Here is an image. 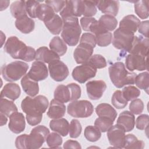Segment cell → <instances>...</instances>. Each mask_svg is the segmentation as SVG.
<instances>
[{"instance_id":"1","label":"cell","mask_w":149,"mask_h":149,"mask_svg":"<svg viewBox=\"0 0 149 149\" xmlns=\"http://www.w3.org/2000/svg\"><path fill=\"white\" fill-rule=\"evenodd\" d=\"M3 49L5 52L15 59L31 62L36 58V51L33 48L27 46L16 36L8 38L5 44Z\"/></svg>"},{"instance_id":"2","label":"cell","mask_w":149,"mask_h":149,"mask_svg":"<svg viewBox=\"0 0 149 149\" xmlns=\"http://www.w3.org/2000/svg\"><path fill=\"white\" fill-rule=\"evenodd\" d=\"M108 71L112 83L117 88L134 84L137 74L127 70L125 65L122 62H116L112 64L109 67Z\"/></svg>"},{"instance_id":"3","label":"cell","mask_w":149,"mask_h":149,"mask_svg":"<svg viewBox=\"0 0 149 149\" xmlns=\"http://www.w3.org/2000/svg\"><path fill=\"white\" fill-rule=\"evenodd\" d=\"M63 20V26L61 33L63 40L69 46H75L79 42L81 33L77 17H68Z\"/></svg>"},{"instance_id":"4","label":"cell","mask_w":149,"mask_h":149,"mask_svg":"<svg viewBox=\"0 0 149 149\" xmlns=\"http://www.w3.org/2000/svg\"><path fill=\"white\" fill-rule=\"evenodd\" d=\"M48 104V100L44 95H39L34 98L27 96L22 101L21 108L27 116L42 115Z\"/></svg>"},{"instance_id":"5","label":"cell","mask_w":149,"mask_h":149,"mask_svg":"<svg viewBox=\"0 0 149 149\" xmlns=\"http://www.w3.org/2000/svg\"><path fill=\"white\" fill-rule=\"evenodd\" d=\"M28 69L29 65L26 62L16 61L3 65L1 67V74L6 81L13 82L23 77Z\"/></svg>"},{"instance_id":"6","label":"cell","mask_w":149,"mask_h":149,"mask_svg":"<svg viewBox=\"0 0 149 149\" xmlns=\"http://www.w3.org/2000/svg\"><path fill=\"white\" fill-rule=\"evenodd\" d=\"M49 134V129L45 126L39 125L33 128L26 137V149L40 148Z\"/></svg>"},{"instance_id":"7","label":"cell","mask_w":149,"mask_h":149,"mask_svg":"<svg viewBox=\"0 0 149 149\" xmlns=\"http://www.w3.org/2000/svg\"><path fill=\"white\" fill-rule=\"evenodd\" d=\"M67 112L72 117L85 118L93 114L94 107L88 100H76L68 104Z\"/></svg>"},{"instance_id":"8","label":"cell","mask_w":149,"mask_h":149,"mask_svg":"<svg viewBox=\"0 0 149 149\" xmlns=\"http://www.w3.org/2000/svg\"><path fill=\"white\" fill-rule=\"evenodd\" d=\"M134 37V33L118 28L113 33L112 44L115 48L126 53L130 49Z\"/></svg>"},{"instance_id":"9","label":"cell","mask_w":149,"mask_h":149,"mask_svg":"<svg viewBox=\"0 0 149 149\" xmlns=\"http://www.w3.org/2000/svg\"><path fill=\"white\" fill-rule=\"evenodd\" d=\"M97 69L87 62L75 67L72 73L73 79L80 83H84L95 76Z\"/></svg>"},{"instance_id":"10","label":"cell","mask_w":149,"mask_h":149,"mask_svg":"<svg viewBox=\"0 0 149 149\" xmlns=\"http://www.w3.org/2000/svg\"><path fill=\"white\" fill-rule=\"evenodd\" d=\"M48 70L51 77L56 81L64 80L69 73L66 65L59 59L48 63Z\"/></svg>"},{"instance_id":"11","label":"cell","mask_w":149,"mask_h":149,"mask_svg":"<svg viewBox=\"0 0 149 149\" xmlns=\"http://www.w3.org/2000/svg\"><path fill=\"white\" fill-rule=\"evenodd\" d=\"M90 31L93 33L95 37L97 44L100 47H107L112 41V34L110 31L103 29L98 24V20H95L91 25Z\"/></svg>"},{"instance_id":"12","label":"cell","mask_w":149,"mask_h":149,"mask_svg":"<svg viewBox=\"0 0 149 149\" xmlns=\"http://www.w3.org/2000/svg\"><path fill=\"white\" fill-rule=\"evenodd\" d=\"M84 13L83 1H66L63 9L60 12L62 19L68 17H80Z\"/></svg>"},{"instance_id":"13","label":"cell","mask_w":149,"mask_h":149,"mask_svg":"<svg viewBox=\"0 0 149 149\" xmlns=\"http://www.w3.org/2000/svg\"><path fill=\"white\" fill-rule=\"evenodd\" d=\"M126 68L130 72L134 70L143 71L148 70L147 56H143L139 54H129L125 59Z\"/></svg>"},{"instance_id":"14","label":"cell","mask_w":149,"mask_h":149,"mask_svg":"<svg viewBox=\"0 0 149 149\" xmlns=\"http://www.w3.org/2000/svg\"><path fill=\"white\" fill-rule=\"evenodd\" d=\"M107 137L111 145L116 148H123L125 140V132L119 125L116 124L107 131Z\"/></svg>"},{"instance_id":"15","label":"cell","mask_w":149,"mask_h":149,"mask_svg":"<svg viewBox=\"0 0 149 149\" xmlns=\"http://www.w3.org/2000/svg\"><path fill=\"white\" fill-rule=\"evenodd\" d=\"M86 86L87 95L92 100H97L101 98L107 88L105 82L101 80L90 81Z\"/></svg>"},{"instance_id":"16","label":"cell","mask_w":149,"mask_h":149,"mask_svg":"<svg viewBox=\"0 0 149 149\" xmlns=\"http://www.w3.org/2000/svg\"><path fill=\"white\" fill-rule=\"evenodd\" d=\"M27 74L31 79L36 81H39L47 78L48 70L44 63L36 61L33 62Z\"/></svg>"},{"instance_id":"17","label":"cell","mask_w":149,"mask_h":149,"mask_svg":"<svg viewBox=\"0 0 149 149\" xmlns=\"http://www.w3.org/2000/svg\"><path fill=\"white\" fill-rule=\"evenodd\" d=\"M149 41L148 38L141 36H135L132 45L127 52L139 54L143 56H148Z\"/></svg>"},{"instance_id":"18","label":"cell","mask_w":149,"mask_h":149,"mask_svg":"<svg viewBox=\"0 0 149 149\" xmlns=\"http://www.w3.org/2000/svg\"><path fill=\"white\" fill-rule=\"evenodd\" d=\"M94 48L90 45L80 43L73 52V57L77 64L86 63L92 56Z\"/></svg>"},{"instance_id":"19","label":"cell","mask_w":149,"mask_h":149,"mask_svg":"<svg viewBox=\"0 0 149 149\" xmlns=\"http://www.w3.org/2000/svg\"><path fill=\"white\" fill-rule=\"evenodd\" d=\"M25 127V118L22 113L15 112L10 115L8 127L11 132L19 134L24 131Z\"/></svg>"},{"instance_id":"20","label":"cell","mask_w":149,"mask_h":149,"mask_svg":"<svg viewBox=\"0 0 149 149\" xmlns=\"http://www.w3.org/2000/svg\"><path fill=\"white\" fill-rule=\"evenodd\" d=\"M96 6L103 13L115 17L118 13L119 2L118 1H96Z\"/></svg>"},{"instance_id":"21","label":"cell","mask_w":149,"mask_h":149,"mask_svg":"<svg viewBox=\"0 0 149 149\" xmlns=\"http://www.w3.org/2000/svg\"><path fill=\"white\" fill-rule=\"evenodd\" d=\"M116 124L121 126L125 132H130L135 126V116L131 112L123 111L119 114Z\"/></svg>"},{"instance_id":"22","label":"cell","mask_w":149,"mask_h":149,"mask_svg":"<svg viewBox=\"0 0 149 149\" xmlns=\"http://www.w3.org/2000/svg\"><path fill=\"white\" fill-rule=\"evenodd\" d=\"M140 20L133 15H129L120 21L119 29L132 33L136 32L140 23Z\"/></svg>"},{"instance_id":"23","label":"cell","mask_w":149,"mask_h":149,"mask_svg":"<svg viewBox=\"0 0 149 149\" xmlns=\"http://www.w3.org/2000/svg\"><path fill=\"white\" fill-rule=\"evenodd\" d=\"M65 112L66 107L65 104L53 99L50 102L47 114L49 118L55 119L62 118L65 115Z\"/></svg>"},{"instance_id":"24","label":"cell","mask_w":149,"mask_h":149,"mask_svg":"<svg viewBox=\"0 0 149 149\" xmlns=\"http://www.w3.org/2000/svg\"><path fill=\"white\" fill-rule=\"evenodd\" d=\"M36 60L41 61L43 63H49L51 62L59 60L60 56L51 49H49L47 47H41L38 48L36 51Z\"/></svg>"},{"instance_id":"25","label":"cell","mask_w":149,"mask_h":149,"mask_svg":"<svg viewBox=\"0 0 149 149\" xmlns=\"http://www.w3.org/2000/svg\"><path fill=\"white\" fill-rule=\"evenodd\" d=\"M21 86L26 94L30 97H35L39 92L38 81L31 79L29 75L25 74L21 79Z\"/></svg>"},{"instance_id":"26","label":"cell","mask_w":149,"mask_h":149,"mask_svg":"<svg viewBox=\"0 0 149 149\" xmlns=\"http://www.w3.org/2000/svg\"><path fill=\"white\" fill-rule=\"evenodd\" d=\"M16 29L23 34H29L33 31L35 27V22L27 15L16 19L15 21Z\"/></svg>"},{"instance_id":"27","label":"cell","mask_w":149,"mask_h":149,"mask_svg":"<svg viewBox=\"0 0 149 149\" xmlns=\"http://www.w3.org/2000/svg\"><path fill=\"white\" fill-rule=\"evenodd\" d=\"M21 93L19 86L15 83H9L6 84L1 92V98L6 97L12 101L17 99Z\"/></svg>"},{"instance_id":"28","label":"cell","mask_w":149,"mask_h":149,"mask_svg":"<svg viewBox=\"0 0 149 149\" xmlns=\"http://www.w3.org/2000/svg\"><path fill=\"white\" fill-rule=\"evenodd\" d=\"M50 129L60 135L65 137L69 133V124L65 118H59L51 120L49 122Z\"/></svg>"},{"instance_id":"29","label":"cell","mask_w":149,"mask_h":149,"mask_svg":"<svg viewBox=\"0 0 149 149\" xmlns=\"http://www.w3.org/2000/svg\"><path fill=\"white\" fill-rule=\"evenodd\" d=\"M48 30L54 35L59 34L62 30L63 22L58 15L55 14L51 18L44 22Z\"/></svg>"},{"instance_id":"30","label":"cell","mask_w":149,"mask_h":149,"mask_svg":"<svg viewBox=\"0 0 149 149\" xmlns=\"http://www.w3.org/2000/svg\"><path fill=\"white\" fill-rule=\"evenodd\" d=\"M95 112L99 117L108 118L115 121L117 116V112L109 104L102 103L95 108Z\"/></svg>"},{"instance_id":"31","label":"cell","mask_w":149,"mask_h":149,"mask_svg":"<svg viewBox=\"0 0 149 149\" xmlns=\"http://www.w3.org/2000/svg\"><path fill=\"white\" fill-rule=\"evenodd\" d=\"M54 99L62 102L66 103L71 101V92L68 86L60 84L54 91Z\"/></svg>"},{"instance_id":"32","label":"cell","mask_w":149,"mask_h":149,"mask_svg":"<svg viewBox=\"0 0 149 149\" xmlns=\"http://www.w3.org/2000/svg\"><path fill=\"white\" fill-rule=\"evenodd\" d=\"M49 46L51 50L54 51L59 56L65 55L68 49L66 44L59 36L53 37L49 42Z\"/></svg>"},{"instance_id":"33","label":"cell","mask_w":149,"mask_h":149,"mask_svg":"<svg viewBox=\"0 0 149 149\" xmlns=\"http://www.w3.org/2000/svg\"><path fill=\"white\" fill-rule=\"evenodd\" d=\"M99 25L104 30L111 31L115 30L118 25V20L116 19L111 15H102L98 20Z\"/></svg>"},{"instance_id":"34","label":"cell","mask_w":149,"mask_h":149,"mask_svg":"<svg viewBox=\"0 0 149 149\" xmlns=\"http://www.w3.org/2000/svg\"><path fill=\"white\" fill-rule=\"evenodd\" d=\"M10 11L12 16L16 19L27 15L26 1H17L13 2L10 5Z\"/></svg>"},{"instance_id":"35","label":"cell","mask_w":149,"mask_h":149,"mask_svg":"<svg viewBox=\"0 0 149 149\" xmlns=\"http://www.w3.org/2000/svg\"><path fill=\"white\" fill-rule=\"evenodd\" d=\"M55 12L53 9L46 3H40L37 12V17L44 22L51 18Z\"/></svg>"},{"instance_id":"36","label":"cell","mask_w":149,"mask_h":149,"mask_svg":"<svg viewBox=\"0 0 149 149\" xmlns=\"http://www.w3.org/2000/svg\"><path fill=\"white\" fill-rule=\"evenodd\" d=\"M148 0H140L136 1L134 8L136 14L141 19H147L149 15Z\"/></svg>"},{"instance_id":"37","label":"cell","mask_w":149,"mask_h":149,"mask_svg":"<svg viewBox=\"0 0 149 149\" xmlns=\"http://www.w3.org/2000/svg\"><path fill=\"white\" fill-rule=\"evenodd\" d=\"M17 112V108L13 101L8 100L6 98H1L0 100V113L5 115L6 116Z\"/></svg>"},{"instance_id":"38","label":"cell","mask_w":149,"mask_h":149,"mask_svg":"<svg viewBox=\"0 0 149 149\" xmlns=\"http://www.w3.org/2000/svg\"><path fill=\"white\" fill-rule=\"evenodd\" d=\"M145 143L141 140H139L137 137L133 134H128L125 136V148H143Z\"/></svg>"},{"instance_id":"39","label":"cell","mask_w":149,"mask_h":149,"mask_svg":"<svg viewBox=\"0 0 149 149\" xmlns=\"http://www.w3.org/2000/svg\"><path fill=\"white\" fill-rule=\"evenodd\" d=\"M84 135L88 141L95 142L101 138V132L96 126L89 125L85 128Z\"/></svg>"},{"instance_id":"40","label":"cell","mask_w":149,"mask_h":149,"mask_svg":"<svg viewBox=\"0 0 149 149\" xmlns=\"http://www.w3.org/2000/svg\"><path fill=\"white\" fill-rule=\"evenodd\" d=\"M134 83L137 87L144 90L146 93L148 94L149 73L148 72H144L137 75Z\"/></svg>"},{"instance_id":"41","label":"cell","mask_w":149,"mask_h":149,"mask_svg":"<svg viewBox=\"0 0 149 149\" xmlns=\"http://www.w3.org/2000/svg\"><path fill=\"white\" fill-rule=\"evenodd\" d=\"M114 120L105 117H98L94 122V126H96L101 132H107L113 125Z\"/></svg>"},{"instance_id":"42","label":"cell","mask_w":149,"mask_h":149,"mask_svg":"<svg viewBox=\"0 0 149 149\" xmlns=\"http://www.w3.org/2000/svg\"><path fill=\"white\" fill-rule=\"evenodd\" d=\"M111 102L113 106L117 109H123L127 105V101L123 97L120 90H116L113 93Z\"/></svg>"},{"instance_id":"43","label":"cell","mask_w":149,"mask_h":149,"mask_svg":"<svg viewBox=\"0 0 149 149\" xmlns=\"http://www.w3.org/2000/svg\"><path fill=\"white\" fill-rule=\"evenodd\" d=\"M95 69H102L107 66V63L105 58L100 54H94L86 62Z\"/></svg>"},{"instance_id":"44","label":"cell","mask_w":149,"mask_h":149,"mask_svg":"<svg viewBox=\"0 0 149 149\" xmlns=\"http://www.w3.org/2000/svg\"><path fill=\"white\" fill-rule=\"evenodd\" d=\"M123 97L127 101H132L140 95V91L137 87L133 86H129L125 87L122 91Z\"/></svg>"},{"instance_id":"45","label":"cell","mask_w":149,"mask_h":149,"mask_svg":"<svg viewBox=\"0 0 149 149\" xmlns=\"http://www.w3.org/2000/svg\"><path fill=\"white\" fill-rule=\"evenodd\" d=\"M46 141L49 147L56 148H59V146L62 143L63 140L59 133L52 132L48 134Z\"/></svg>"},{"instance_id":"46","label":"cell","mask_w":149,"mask_h":149,"mask_svg":"<svg viewBox=\"0 0 149 149\" xmlns=\"http://www.w3.org/2000/svg\"><path fill=\"white\" fill-rule=\"evenodd\" d=\"M84 17H91L94 16L97 12L96 1H83Z\"/></svg>"},{"instance_id":"47","label":"cell","mask_w":149,"mask_h":149,"mask_svg":"<svg viewBox=\"0 0 149 149\" xmlns=\"http://www.w3.org/2000/svg\"><path fill=\"white\" fill-rule=\"evenodd\" d=\"M81 130L82 127L80 122L77 119H72L70 122L69 128V133L70 137L71 138L78 137L80 135Z\"/></svg>"},{"instance_id":"48","label":"cell","mask_w":149,"mask_h":149,"mask_svg":"<svg viewBox=\"0 0 149 149\" xmlns=\"http://www.w3.org/2000/svg\"><path fill=\"white\" fill-rule=\"evenodd\" d=\"M144 109V104L141 100L136 98L132 101L129 105V110L134 115H139L142 113Z\"/></svg>"},{"instance_id":"49","label":"cell","mask_w":149,"mask_h":149,"mask_svg":"<svg viewBox=\"0 0 149 149\" xmlns=\"http://www.w3.org/2000/svg\"><path fill=\"white\" fill-rule=\"evenodd\" d=\"M39 1H26L27 13L31 18L37 17V12L38 8L40 5Z\"/></svg>"},{"instance_id":"50","label":"cell","mask_w":149,"mask_h":149,"mask_svg":"<svg viewBox=\"0 0 149 149\" xmlns=\"http://www.w3.org/2000/svg\"><path fill=\"white\" fill-rule=\"evenodd\" d=\"M71 92V101L77 100L81 96V88L76 83H71L68 84Z\"/></svg>"},{"instance_id":"51","label":"cell","mask_w":149,"mask_h":149,"mask_svg":"<svg viewBox=\"0 0 149 149\" xmlns=\"http://www.w3.org/2000/svg\"><path fill=\"white\" fill-rule=\"evenodd\" d=\"M148 125V115L142 114L137 117L136 121V127L139 130L147 129Z\"/></svg>"},{"instance_id":"52","label":"cell","mask_w":149,"mask_h":149,"mask_svg":"<svg viewBox=\"0 0 149 149\" xmlns=\"http://www.w3.org/2000/svg\"><path fill=\"white\" fill-rule=\"evenodd\" d=\"M80 43H84L94 48L97 44L95 36L90 33H85L82 34Z\"/></svg>"},{"instance_id":"53","label":"cell","mask_w":149,"mask_h":149,"mask_svg":"<svg viewBox=\"0 0 149 149\" xmlns=\"http://www.w3.org/2000/svg\"><path fill=\"white\" fill-rule=\"evenodd\" d=\"M45 3L49 5L55 12H61L66 5V1H45Z\"/></svg>"},{"instance_id":"54","label":"cell","mask_w":149,"mask_h":149,"mask_svg":"<svg viewBox=\"0 0 149 149\" xmlns=\"http://www.w3.org/2000/svg\"><path fill=\"white\" fill-rule=\"evenodd\" d=\"M96 19L92 17H83L80 19L81 27L84 31H90V29Z\"/></svg>"},{"instance_id":"55","label":"cell","mask_w":149,"mask_h":149,"mask_svg":"<svg viewBox=\"0 0 149 149\" xmlns=\"http://www.w3.org/2000/svg\"><path fill=\"white\" fill-rule=\"evenodd\" d=\"M27 134H23L17 136L15 140V146L17 148L26 149Z\"/></svg>"},{"instance_id":"56","label":"cell","mask_w":149,"mask_h":149,"mask_svg":"<svg viewBox=\"0 0 149 149\" xmlns=\"http://www.w3.org/2000/svg\"><path fill=\"white\" fill-rule=\"evenodd\" d=\"M148 27H149V22L148 20L143 21L140 22L139 27H138V31L143 36H144L146 38H148Z\"/></svg>"},{"instance_id":"57","label":"cell","mask_w":149,"mask_h":149,"mask_svg":"<svg viewBox=\"0 0 149 149\" xmlns=\"http://www.w3.org/2000/svg\"><path fill=\"white\" fill-rule=\"evenodd\" d=\"M42 118V115H33V116H26V119L28 124L31 126H36L39 124Z\"/></svg>"},{"instance_id":"58","label":"cell","mask_w":149,"mask_h":149,"mask_svg":"<svg viewBox=\"0 0 149 149\" xmlns=\"http://www.w3.org/2000/svg\"><path fill=\"white\" fill-rule=\"evenodd\" d=\"M64 148H77V149H81V146H80V143L75 140H69L66 141L63 144Z\"/></svg>"},{"instance_id":"59","label":"cell","mask_w":149,"mask_h":149,"mask_svg":"<svg viewBox=\"0 0 149 149\" xmlns=\"http://www.w3.org/2000/svg\"><path fill=\"white\" fill-rule=\"evenodd\" d=\"M1 11H2L7 8L10 3L9 1H1Z\"/></svg>"},{"instance_id":"60","label":"cell","mask_w":149,"mask_h":149,"mask_svg":"<svg viewBox=\"0 0 149 149\" xmlns=\"http://www.w3.org/2000/svg\"><path fill=\"white\" fill-rule=\"evenodd\" d=\"M8 116H6L5 115L0 113V118H1V126H2L6 124L8 121Z\"/></svg>"}]
</instances>
